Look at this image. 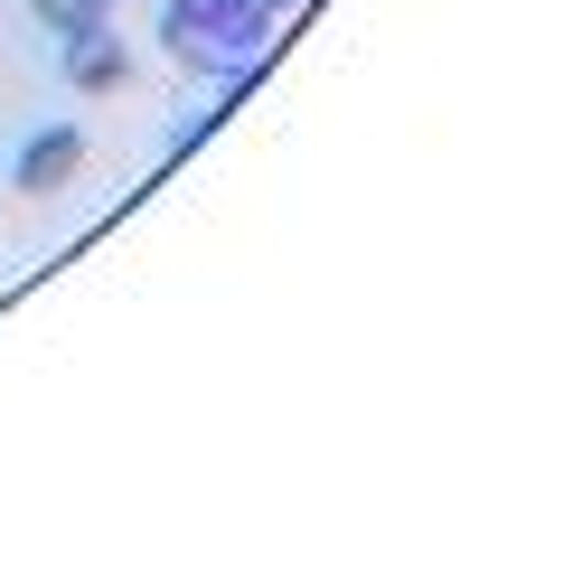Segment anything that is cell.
I'll use <instances>...</instances> for the list:
<instances>
[{
  "label": "cell",
  "mask_w": 564,
  "mask_h": 564,
  "mask_svg": "<svg viewBox=\"0 0 564 564\" xmlns=\"http://www.w3.org/2000/svg\"><path fill=\"white\" fill-rule=\"evenodd\" d=\"M188 20L207 29V47H217V66H254L263 57V39H273V10H263V0H180Z\"/></svg>",
  "instance_id": "obj_1"
},
{
  "label": "cell",
  "mask_w": 564,
  "mask_h": 564,
  "mask_svg": "<svg viewBox=\"0 0 564 564\" xmlns=\"http://www.w3.org/2000/svg\"><path fill=\"white\" fill-rule=\"evenodd\" d=\"M263 10H273V20H282V10H302V0H263Z\"/></svg>",
  "instance_id": "obj_5"
},
{
  "label": "cell",
  "mask_w": 564,
  "mask_h": 564,
  "mask_svg": "<svg viewBox=\"0 0 564 564\" xmlns=\"http://www.w3.org/2000/svg\"><path fill=\"white\" fill-rule=\"evenodd\" d=\"M76 170H85V132H76V122H47V132H29V141H20L10 180H20L29 198H57V188L76 180Z\"/></svg>",
  "instance_id": "obj_2"
},
{
  "label": "cell",
  "mask_w": 564,
  "mask_h": 564,
  "mask_svg": "<svg viewBox=\"0 0 564 564\" xmlns=\"http://www.w3.org/2000/svg\"><path fill=\"white\" fill-rule=\"evenodd\" d=\"M66 85H76V95H113L122 76H132V47L113 39V20H95V29H76V39H66Z\"/></svg>",
  "instance_id": "obj_3"
},
{
  "label": "cell",
  "mask_w": 564,
  "mask_h": 564,
  "mask_svg": "<svg viewBox=\"0 0 564 564\" xmlns=\"http://www.w3.org/2000/svg\"><path fill=\"white\" fill-rule=\"evenodd\" d=\"M29 10H39V29H57V39H76V29L113 20V0H29Z\"/></svg>",
  "instance_id": "obj_4"
}]
</instances>
